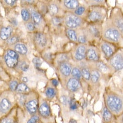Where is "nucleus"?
<instances>
[{
  "label": "nucleus",
  "mask_w": 123,
  "mask_h": 123,
  "mask_svg": "<svg viewBox=\"0 0 123 123\" xmlns=\"http://www.w3.org/2000/svg\"><path fill=\"white\" fill-rule=\"evenodd\" d=\"M105 106L114 116L117 117L123 113V97L113 91H109L105 95Z\"/></svg>",
  "instance_id": "nucleus-1"
},
{
  "label": "nucleus",
  "mask_w": 123,
  "mask_h": 123,
  "mask_svg": "<svg viewBox=\"0 0 123 123\" xmlns=\"http://www.w3.org/2000/svg\"><path fill=\"white\" fill-rule=\"evenodd\" d=\"M102 35L104 40L115 44L119 43L123 38L121 33L114 26L111 20L105 26Z\"/></svg>",
  "instance_id": "nucleus-2"
},
{
  "label": "nucleus",
  "mask_w": 123,
  "mask_h": 123,
  "mask_svg": "<svg viewBox=\"0 0 123 123\" xmlns=\"http://www.w3.org/2000/svg\"><path fill=\"white\" fill-rule=\"evenodd\" d=\"M108 63L114 71L123 70V48L117 50V52L108 60Z\"/></svg>",
  "instance_id": "nucleus-3"
},
{
  "label": "nucleus",
  "mask_w": 123,
  "mask_h": 123,
  "mask_svg": "<svg viewBox=\"0 0 123 123\" xmlns=\"http://www.w3.org/2000/svg\"><path fill=\"white\" fill-rule=\"evenodd\" d=\"M111 21L123 37V12L120 9H115L113 11Z\"/></svg>",
  "instance_id": "nucleus-4"
},
{
  "label": "nucleus",
  "mask_w": 123,
  "mask_h": 123,
  "mask_svg": "<svg viewBox=\"0 0 123 123\" xmlns=\"http://www.w3.org/2000/svg\"><path fill=\"white\" fill-rule=\"evenodd\" d=\"M4 60L6 65L10 68L16 67L18 64V54L15 50L8 49L4 55Z\"/></svg>",
  "instance_id": "nucleus-5"
},
{
  "label": "nucleus",
  "mask_w": 123,
  "mask_h": 123,
  "mask_svg": "<svg viewBox=\"0 0 123 123\" xmlns=\"http://www.w3.org/2000/svg\"><path fill=\"white\" fill-rule=\"evenodd\" d=\"M64 22L68 28L70 29H74L81 26L82 24V20L74 14L68 13L65 16Z\"/></svg>",
  "instance_id": "nucleus-6"
},
{
  "label": "nucleus",
  "mask_w": 123,
  "mask_h": 123,
  "mask_svg": "<svg viewBox=\"0 0 123 123\" xmlns=\"http://www.w3.org/2000/svg\"><path fill=\"white\" fill-rule=\"evenodd\" d=\"M100 48L102 52L108 60H109L117 51L116 44L107 42L106 41H104L101 43Z\"/></svg>",
  "instance_id": "nucleus-7"
},
{
  "label": "nucleus",
  "mask_w": 123,
  "mask_h": 123,
  "mask_svg": "<svg viewBox=\"0 0 123 123\" xmlns=\"http://www.w3.org/2000/svg\"><path fill=\"white\" fill-rule=\"evenodd\" d=\"M34 41L37 46L40 48H44L48 43V39L46 35L41 32H38L35 34Z\"/></svg>",
  "instance_id": "nucleus-8"
},
{
  "label": "nucleus",
  "mask_w": 123,
  "mask_h": 123,
  "mask_svg": "<svg viewBox=\"0 0 123 123\" xmlns=\"http://www.w3.org/2000/svg\"><path fill=\"white\" fill-rule=\"evenodd\" d=\"M38 102L36 99L30 100L25 104V108L30 115H35L38 109Z\"/></svg>",
  "instance_id": "nucleus-9"
},
{
  "label": "nucleus",
  "mask_w": 123,
  "mask_h": 123,
  "mask_svg": "<svg viewBox=\"0 0 123 123\" xmlns=\"http://www.w3.org/2000/svg\"><path fill=\"white\" fill-rule=\"evenodd\" d=\"M87 49L86 46L83 44H81L77 47L74 51V58L76 60L81 61L86 58Z\"/></svg>",
  "instance_id": "nucleus-10"
},
{
  "label": "nucleus",
  "mask_w": 123,
  "mask_h": 123,
  "mask_svg": "<svg viewBox=\"0 0 123 123\" xmlns=\"http://www.w3.org/2000/svg\"><path fill=\"white\" fill-rule=\"evenodd\" d=\"M86 58L91 62L99 61V54L97 50L94 48H89L87 49Z\"/></svg>",
  "instance_id": "nucleus-11"
},
{
  "label": "nucleus",
  "mask_w": 123,
  "mask_h": 123,
  "mask_svg": "<svg viewBox=\"0 0 123 123\" xmlns=\"http://www.w3.org/2000/svg\"><path fill=\"white\" fill-rule=\"evenodd\" d=\"M89 18L92 22H100L104 18V14L100 10H93L89 14Z\"/></svg>",
  "instance_id": "nucleus-12"
},
{
  "label": "nucleus",
  "mask_w": 123,
  "mask_h": 123,
  "mask_svg": "<svg viewBox=\"0 0 123 123\" xmlns=\"http://www.w3.org/2000/svg\"><path fill=\"white\" fill-rule=\"evenodd\" d=\"M59 70H60V73L62 75L65 77H68L71 74L72 67H71V64L67 61L63 62L60 63Z\"/></svg>",
  "instance_id": "nucleus-13"
},
{
  "label": "nucleus",
  "mask_w": 123,
  "mask_h": 123,
  "mask_svg": "<svg viewBox=\"0 0 123 123\" xmlns=\"http://www.w3.org/2000/svg\"><path fill=\"white\" fill-rule=\"evenodd\" d=\"M38 111H39L40 116L42 117H43V118H45V119L49 118L50 116V114H51L50 107H49V105L47 103H46V102L43 103L39 106V108H38Z\"/></svg>",
  "instance_id": "nucleus-14"
},
{
  "label": "nucleus",
  "mask_w": 123,
  "mask_h": 123,
  "mask_svg": "<svg viewBox=\"0 0 123 123\" xmlns=\"http://www.w3.org/2000/svg\"><path fill=\"white\" fill-rule=\"evenodd\" d=\"M67 87L68 91L71 92H76L80 87V83L78 80L75 78H70L68 81L67 84Z\"/></svg>",
  "instance_id": "nucleus-15"
},
{
  "label": "nucleus",
  "mask_w": 123,
  "mask_h": 123,
  "mask_svg": "<svg viewBox=\"0 0 123 123\" xmlns=\"http://www.w3.org/2000/svg\"><path fill=\"white\" fill-rule=\"evenodd\" d=\"M114 116L105 106L102 110V119L104 123H113Z\"/></svg>",
  "instance_id": "nucleus-16"
},
{
  "label": "nucleus",
  "mask_w": 123,
  "mask_h": 123,
  "mask_svg": "<svg viewBox=\"0 0 123 123\" xmlns=\"http://www.w3.org/2000/svg\"><path fill=\"white\" fill-rule=\"evenodd\" d=\"M31 18V22L34 24V25L36 26L40 25L42 22V17L40 13L38 12L36 10H31L30 12Z\"/></svg>",
  "instance_id": "nucleus-17"
},
{
  "label": "nucleus",
  "mask_w": 123,
  "mask_h": 123,
  "mask_svg": "<svg viewBox=\"0 0 123 123\" xmlns=\"http://www.w3.org/2000/svg\"><path fill=\"white\" fill-rule=\"evenodd\" d=\"M12 33V28L11 27H2L0 30V37L3 40H7L11 37Z\"/></svg>",
  "instance_id": "nucleus-18"
},
{
  "label": "nucleus",
  "mask_w": 123,
  "mask_h": 123,
  "mask_svg": "<svg viewBox=\"0 0 123 123\" xmlns=\"http://www.w3.org/2000/svg\"><path fill=\"white\" fill-rule=\"evenodd\" d=\"M63 6L67 10H75L79 6V1L76 0H66L63 1Z\"/></svg>",
  "instance_id": "nucleus-19"
},
{
  "label": "nucleus",
  "mask_w": 123,
  "mask_h": 123,
  "mask_svg": "<svg viewBox=\"0 0 123 123\" xmlns=\"http://www.w3.org/2000/svg\"><path fill=\"white\" fill-rule=\"evenodd\" d=\"M11 106L10 101L7 98H3L0 102V112L2 113H5L8 111Z\"/></svg>",
  "instance_id": "nucleus-20"
},
{
  "label": "nucleus",
  "mask_w": 123,
  "mask_h": 123,
  "mask_svg": "<svg viewBox=\"0 0 123 123\" xmlns=\"http://www.w3.org/2000/svg\"><path fill=\"white\" fill-rule=\"evenodd\" d=\"M96 67L97 70H98V71H101L102 73H108L110 71V67L105 63L104 62L102 61H98L96 62Z\"/></svg>",
  "instance_id": "nucleus-21"
},
{
  "label": "nucleus",
  "mask_w": 123,
  "mask_h": 123,
  "mask_svg": "<svg viewBox=\"0 0 123 123\" xmlns=\"http://www.w3.org/2000/svg\"><path fill=\"white\" fill-rule=\"evenodd\" d=\"M15 51L21 55H25L28 52V48L24 44L17 43L14 46Z\"/></svg>",
  "instance_id": "nucleus-22"
},
{
  "label": "nucleus",
  "mask_w": 123,
  "mask_h": 123,
  "mask_svg": "<svg viewBox=\"0 0 123 123\" xmlns=\"http://www.w3.org/2000/svg\"><path fill=\"white\" fill-rule=\"evenodd\" d=\"M30 89L28 86L24 83H22L18 84V86L16 89V92L20 94H26L30 92Z\"/></svg>",
  "instance_id": "nucleus-23"
},
{
  "label": "nucleus",
  "mask_w": 123,
  "mask_h": 123,
  "mask_svg": "<svg viewBox=\"0 0 123 123\" xmlns=\"http://www.w3.org/2000/svg\"><path fill=\"white\" fill-rule=\"evenodd\" d=\"M66 35L70 41L73 42H77L78 37L76 33V31L73 29H67L66 30Z\"/></svg>",
  "instance_id": "nucleus-24"
},
{
  "label": "nucleus",
  "mask_w": 123,
  "mask_h": 123,
  "mask_svg": "<svg viewBox=\"0 0 123 123\" xmlns=\"http://www.w3.org/2000/svg\"><path fill=\"white\" fill-rule=\"evenodd\" d=\"M100 77V72L97 70H93L91 73L90 80L92 83H97Z\"/></svg>",
  "instance_id": "nucleus-25"
},
{
  "label": "nucleus",
  "mask_w": 123,
  "mask_h": 123,
  "mask_svg": "<svg viewBox=\"0 0 123 123\" xmlns=\"http://www.w3.org/2000/svg\"><path fill=\"white\" fill-rule=\"evenodd\" d=\"M21 16L22 19L24 20V21L27 22H29L31 18L30 12V11L27 9L24 8L22 9Z\"/></svg>",
  "instance_id": "nucleus-26"
},
{
  "label": "nucleus",
  "mask_w": 123,
  "mask_h": 123,
  "mask_svg": "<svg viewBox=\"0 0 123 123\" xmlns=\"http://www.w3.org/2000/svg\"><path fill=\"white\" fill-rule=\"evenodd\" d=\"M71 75L73 76V78L80 80L82 77V74H81V71L78 67H74L72 68L71 70Z\"/></svg>",
  "instance_id": "nucleus-27"
},
{
  "label": "nucleus",
  "mask_w": 123,
  "mask_h": 123,
  "mask_svg": "<svg viewBox=\"0 0 123 123\" xmlns=\"http://www.w3.org/2000/svg\"><path fill=\"white\" fill-rule=\"evenodd\" d=\"M59 11V8L58 6L55 4H50L49 6V12L52 15H55L57 14Z\"/></svg>",
  "instance_id": "nucleus-28"
},
{
  "label": "nucleus",
  "mask_w": 123,
  "mask_h": 123,
  "mask_svg": "<svg viewBox=\"0 0 123 123\" xmlns=\"http://www.w3.org/2000/svg\"><path fill=\"white\" fill-rule=\"evenodd\" d=\"M46 95L47 97L50 99L53 98L56 95V91L53 87H48L46 91Z\"/></svg>",
  "instance_id": "nucleus-29"
},
{
  "label": "nucleus",
  "mask_w": 123,
  "mask_h": 123,
  "mask_svg": "<svg viewBox=\"0 0 123 123\" xmlns=\"http://www.w3.org/2000/svg\"><path fill=\"white\" fill-rule=\"evenodd\" d=\"M89 29L90 33L95 37H98L100 36V31L99 30H98V27H97L96 26L91 25V26L89 27Z\"/></svg>",
  "instance_id": "nucleus-30"
},
{
  "label": "nucleus",
  "mask_w": 123,
  "mask_h": 123,
  "mask_svg": "<svg viewBox=\"0 0 123 123\" xmlns=\"http://www.w3.org/2000/svg\"><path fill=\"white\" fill-rule=\"evenodd\" d=\"M81 71L82 77L84 78L86 80H89L90 77H91V72H90L89 70L87 68H83Z\"/></svg>",
  "instance_id": "nucleus-31"
},
{
  "label": "nucleus",
  "mask_w": 123,
  "mask_h": 123,
  "mask_svg": "<svg viewBox=\"0 0 123 123\" xmlns=\"http://www.w3.org/2000/svg\"><path fill=\"white\" fill-rule=\"evenodd\" d=\"M85 12V7L84 6H79L78 7H77L74 11V14L75 15H76L77 16H80V15H82L84 12Z\"/></svg>",
  "instance_id": "nucleus-32"
},
{
  "label": "nucleus",
  "mask_w": 123,
  "mask_h": 123,
  "mask_svg": "<svg viewBox=\"0 0 123 123\" xmlns=\"http://www.w3.org/2000/svg\"><path fill=\"white\" fill-rule=\"evenodd\" d=\"M62 21H63V20L60 17H58V16H55L52 18V24L56 27L60 26L62 23Z\"/></svg>",
  "instance_id": "nucleus-33"
},
{
  "label": "nucleus",
  "mask_w": 123,
  "mask_h": 123,
  "mask_svg": "<svg viewBox=\"0 0 123 123\" xmlns=\"http://www.w3.org/2000/svg\"><path fill=\"white\" fill-rule=\"evenodd\" d=\"M18 37L17 36H13V37H11L8 39H7V44L9 45H13L16 44H17L18 41Z\"/></svg>",
  "instance_id": "nucleus-34"
},
{
  "label": "nucleus",
  "mask_w": 123,
  "mask_h": 123,
  "mask_svg": "<svg viewBox=\"0 0 123 123\" xmlns=\"http://www.w3.org/2000/svg\"><path fill=\"white\" fill-rule=\"evenodd\" d=\"M39 121V116L38 115H33L27 121V123H38Z\"/></svg>",
  "instance_id": "nucleus-35"
},
{
  "label": "nucleus",
  "mask_w": 123,
  "mask_h": 123,
  "mask_svg": "<svg viewBox=\"0 0 123 123\" xmlns=\"http://www.w3.org/2000/svg\"><path fill=\"white\" fill-rule=\"evenodd\" d=\"M19 67L21 69L22 71L25 72V71H27L28 70V68H29V65L26 63V62H23L19 63Z\"/></svg>",
  "instance_id": "nucleus-36"
},
{
  "label": "nucleus",
  "mask_w": 123,
  "mask_h": 123,
  "mask_svg": "<svg viewBox=\"0 0 123 123\" xmlns=\"http://www.w3.org/2000/svg\"><path fill=\"white\" fill-rule=\"evenodd\" d=\"M18 85V82H17V81H11V82L9 84L10 89L12 91H16Z\"/></svg>",
  "instance_id": "nucleus-37"
},
{
  "label": "nucleus",
  "mask_w": 123,
  "mask_h": 123,
  "mask_svg": "<svg viewBox=\"0 0 123 123\" xmlns=\"http://www.w3.org/2000/svg\"><path fill=\"white\" fill-rule=\"evenodd\" d=\"M78 41L79 43L81 44H85L87 42V37L84 35H80V36L78 37V41Z\"/></svg>",
  "instance_id": "nucleus-38"
},
{
  "label": "nucleus",
  "mask_w": 123,
  "mask_h": 123,
  "mask_svg": "<svg viewBox=\"0 0 123 123\" xmlns=\"http://www.w3.org/2000/svg\"><path fill=\"white\" fill-rule=\"evenodd\" d=\"M0 123H15L12 118L9 117H3L0 120Z\"/></svg>",
  "instance_id": "nucleus-39"
},
{
  "label": "nucleus",
  "mask_w": 123,
  "mask_h": 123,
  "mask_svg": "<svg viewBox=\"0 0 123 123\" xmlns=\"http://www.w3.org/2000/svg\"><path fill=\"white\" fill-rule=\"evenodd\" d=\"M26 28H27V29L29 31H33L35 30V25H34V24L32 22L29 21L26 24Z\"/></svg>",
  "instance_id": "nucleus-40"
},
{
  "label": "nucleus",
  "mask_w": 123,
  "mask_h": 123,
  "mask_svg": "<svg viewBox=\"0 0 123 123\" xmlns=\"http://www.w3.org/2000/svg\"><path fill=\"white\" fill-rule=\"evenodd\" d=\"M60 102H61V104H62L63 105H67L68 103V99L67 97H66L65 95H63V96L60 97Z\"/></svg>",
  "instance_id": "nucleus-41"
},
{
  "label": "nucleus",
  "mask_w": 123,
  "mask_h": 123,
  "mask_svg": "<svg viewBox=\"0 0 123 123\" xmlns=\"http://www.w3.org/2000/svg\"><path fill=\"white\" fill-rule=\"evenodd\" d=\"M115 123H123V113L120 115L119 116L115 117Z\"/></svg>",
  "instance_id": "nucleus-42"
},
{
  "label": "nucleus",
  "mask_w": 123,
  "mask_h": 123,
  "mask_svg": "<svg viewBox=\"0 0 123 123\" xmlns=\"http://www.w3.org/2000/svg\"><path fill=\"white\" fill-rule=\"evenodd\" d=\"M33 63L36 67H40L41 65V61L38 58H35L33 60Z\"/></svg>",
  "instance_id": "nucleus-43"
},
{
  "label": "nucleus",
  "mask_w": 123,
  "mask_h": 123,
  "mask_svg": "<svg viewBox=\"0 0 123 123\" xmlns=\"http://www.w3.org/2000/svg\"><path fill=\"white\" fill-rule=\"evenodd\" d=\"M5 2H6L7 4H9V5H11V6H12L14 4H15V3H16L17 1H12V0H6Z\"/></svg>",
  "instance_id": "nucleus-44"
},
{
  "label": "nucleus",
  "mask_w": 123,
  "mask_h": 123,
  "mask_svg": "<svg viewBox=\"0 0 123 123\" xmlns=\"http://www.w3.org/2000/svg\"><path fill=\"white\" fill-rule=\"evenodd\" d=\"M51 82H52V84L54 86L57 87L59 85V81L56 80V79H52V80H51Z\"/></svg>",
  "instance_id": "nucleus-45"
},
{
  "label": "nucleus",
  "mask_w": 123,
  "mask_h": 123,
  "mask_svg": "<svg viewBox=\"0 0 123 123\" xmlns=\"http://www.w3.org/2000/svg\"><path fill=\"white\" fill-rule=\"evenodd\" d=\"M70 108H71V110H74L76 109L77 108L76 104L75 103H73V104L71 105V106H70Z\"/></svg>",
  "instance_id": "nucleus-46"
},
{
  "label": "nucleus",
  "mask_w": 123,
  "mask_h": 123,
  "mask_svg": "<svg viewBox=\"0 0 123 123\" xmlns=\"http://www.w3.org/2000/svg\"><path fill=\"white\" fill-rule=\"evenodd\" d=\"M22 80L24 81V83H27V81H28V78H27V77H23L22 78Z\"/></svg>",
  "instance_id": "nucleus-47"
},
{
  "label": "nucleus",
  "mask_w": 123,
  "mask_h": 123,
  "mask_svg": "<svg viewBox=\"0 0 123 123\" xmlns=\"http://www.w3.org/2000/svg\"><path fill=\"white\" fill-rule=\"evenodd\" d=\"M70 123H77V121L74 119H71L70 121Z\"/></svg>",
  "instance_id": "nucleus-48"
}]
</instances>
